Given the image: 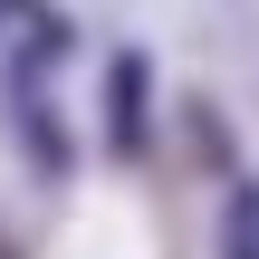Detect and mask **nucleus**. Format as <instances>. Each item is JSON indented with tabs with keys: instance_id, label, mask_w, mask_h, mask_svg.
Wrapping results in <instances>:
<instances>
[{
	"instance_id": "1",
	"label": "nucleus",
	"mask_w": 259,
	"mask_h": 259,
	"mask_svg": "<svg viewBox=\"0 0 259 259\" xmlns=\"http://www.w3.org/2000/svg\"><path fill=\"white\" fill-rule=\"evenodd\" d=\"M154 67H144V48H115L106 58V144L115 154H144L154 144Z\"/></svg>"
},
{
	"instance_id": "2",
	"label": "nucleus",
	"mask_w": 259,
	"mask_h": 259,
	"mask_svg": "<svg viewBox=\"0 0 259 259\" xmlns=\"http://www.w3.org/2000/svg\"><path fill=\"white\" fill-rule=\"evenodd\" d=\"M231 259H259V192L231 202Z\"/></svg>"
}]
</instances>
